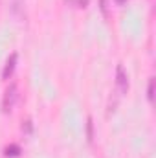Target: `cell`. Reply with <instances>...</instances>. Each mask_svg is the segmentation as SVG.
<instances>
[{"label":"cell","instance_id":"1","mask_svg":"<svg viewBox=\"0 0 156 158\" xmlns=\"http://www.w3.org/2000/svg\"><path fill=\"white\" fill-rule=\"evenodd\" d=\"M17 98H18L17 85H15V83H11V85L6 88V92H4V101H2V109H4V112H11V109H13V105H15Z\"/></svg>","mask_w":156,"mask_h":158},{"label":"cell","instance_id":"2","mask_svg":"<svg viewBox=\"0 0 156 158\" xmlns=\"http://www.w3.org/2000/svg\"><path fill=\"white\" fill-rule=\"evenodd\" d=\"M116 85L119 86L121 92H127L129 90V76H127L123 64H117V68H116Z\"/></svg>","mask_w":156,"mask_h":158},{"label":"cell","instance_id":"3","mask_svg":"<svg viewBox=\"0 0 156 158\" xmlns=\"http://www.w3.org/2000/svg\"><path fill=\"white\" fill-rule=\"evenodd\" d=\"M15 64H17V53L13 52V53L7 57V61H6V66H4L2 77H4V79H9V77H11V74H13V70H15Z\"/></svg>","mask_w":156,"mask_h":158},{"label":"cell","instance_id":"4","mask_svg":"<svg viewBox=\"0 0 156 158\" xmlns=\"http://www.w3.org/2000/svg\"><path fill=\"white\" fill-rule=\"evenodd\" d=\"M20 155V147L17 143H9L6 147V156H18Z\"/></svg>","mask_w":156,"mask_h":158},{"label":"cell","instance_id":"5","mask_svg":"<svg viewBox=\"0 0 156 158\" xmlns=\"http://www.w3.org/2000/svg\"><path fill=\"white\" fill-rule=\"evenodd\" d=\"M92 129H94V125H92V118H88V121H86V136H88V142L94 140V132H92Z\"/></svg>","mask_w":156,"mask_h":158},{"label":"cell","instance_id":"6","mask_svg":"<svg viewBox=\"0 0 156 158\" xmlns=\"http://www.w3.org/2000/svg\"><path fill=\"white\" fill-rule=\"evenodd\" d=\"M147 96H149V101L154 99V77H151L149 81V90H147Z\"/></svg>","mask_w":156,"mask_h":158},{"label":"cell","instance_id":"7","mask_svg":"<svg viewBox=\"0 0 156 158\" xmlns=\"http://www.w3.org/2000/svg\"><path fill=\"white\" fill-rule=\"evenodd\" d=\"M22 131H26V132H31V121H30V119H26V123L22 125Z\"/></svg>","mask_w":156,"mask_h":158},{"label":"cell","instance_id":"8","mask_svg":"<svg viewBox=\"0 0 156 158\" xmlns=\"http://www.w3.org/2000/svg\"><path fill=\"white\" fill-rule=\"evenodd\" d=\"M117 4H123V2H127V0H116Z\"/></svg>","mask_w":156,"mask_h":158}]
</instances>
